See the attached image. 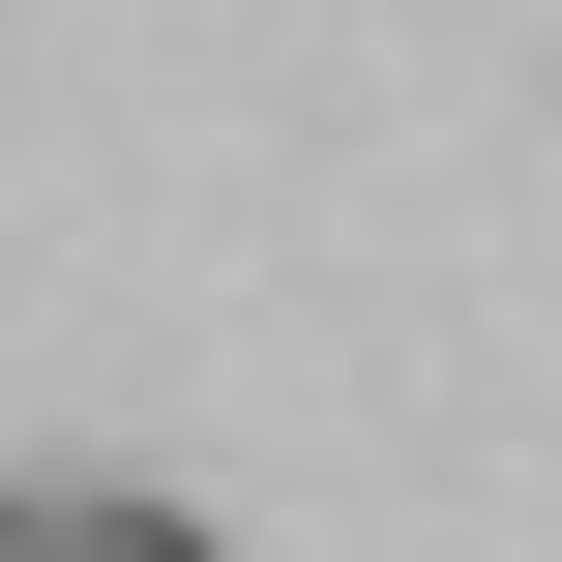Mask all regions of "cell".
<instances>
[{
    "mask_svg": "<svg viewBox=\"0 0 562 562\" xmlns=\"http://www.w3.org/2000/svg\"><path fill=\"white\" fill-rule=\"evenodd\" d=\"M59 562H207V533H178V504H89V533H59Z\"/></svg>",
    "mask_w": 562,
    "mask_h": 562,
    "instance_id": "6da1fadb",
    "label": "cell"
},
{
    "mask_svg": "<svg viewBox=\"0 0 562 562\" xmlns=\"http://www.w3.org/2000/svg\"><path fill=\"white\" fill-rule=\"evenodd\" d=\"M59 533H89V504H0V562H59Z\"/></svg>",
    "mask_w": 562,
    "mask_h": 562,
    "instance_id": "7a4b0ae2",
    "label": "cell"
}]
</instances>
